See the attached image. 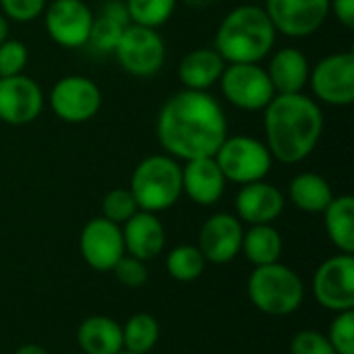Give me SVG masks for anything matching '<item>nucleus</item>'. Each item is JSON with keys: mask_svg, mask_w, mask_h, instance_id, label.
I'll return each instance as SVG.
<instances>
[{"mask_svg": "<svg viewBox=\"0 0 354 354\" xmlns=\"http://www.w3.org/2000/svg\"><path fill=\"white\" fill-rule=\"evenodd\" d=\"M156 135L164 153L174 160L212 158L228 137V120L209 91L183 89L160 108Z\"/></svg>", "mask_w": 354, "mask_h": 354, "instance_id": "obj_1", "label": "nucleus"}, {"mask_svg": "<svg viewBox=\"0 0 354 354\" xmlns=\"http://www.w3.org/2000/svg\"><path fill=\"white\" fill-rule=\"evenodd\" d=\"M324 110L305 93H276L263 108L266 145L280 164L307 160L324 133Z\"/></svg>", "mask_w": 354, "mask_h": 354, "instance_id": "obj_2", "label": "nucleus"}, {"mask_svg": "<svg viewBox=\"0 0 354 354\" xmlns=\"http://www.w3.org/2000/svg\"><path fill=\"white\" fill-rule=\"evenodd\" d=\"M276 37L278 33L263 6L241 4L226 12V17L220 21L214 37V50L224 58L226 64H259L272 54Z\"/></svg>", "mask_w": 354, "mask_h": 354, "instance_id": "obj_3", "label": "nucleus"}, {"mask_svg": "<svg viewBox=\"0 0 354 354\" xmlns=\"http://www.w3.org/2000/svg\"><path fill=\"white\" fill-rule=\"evenodd\" d=\"M129 191L139 209L151 214L166 212L183 195V166L168 153L147 156L135 166Z\"/></svg>", "mask_w": 354, "mask_h": 354, "instance_id": "obj_4", "label": "nucleus"}, {"mask_svg": "<svg viewBox=\"0 0 354 354\" xmlns=\"http://www.w3.org/2000/svg\"><path fill=\"white\" fill-rule=\"evenodd\" d=\"M247 297L261 313L286 317L303 307L305 284L292 268L278 261L253 270L247 280Z\"/></svg>", "mask_w": 354, "mask_h": 354, "instance_id": "obj_5", "label": "nucleus"}, {"mask_svg": "<svg viewBox=\"0 0 354 354\" xmlns=\"http://www.w3.org/2000/svg\"><path fill=\"white\" fill-rule=\"evenodd\" d=\"M214 160L220 166L226 183H234L241 187L266 180L274 164L268 145L251 135L226 137L220 149L214 153Z\"/></svg>", "mask_w": 354, "mask_h": 354, "instance_id": "obj_6", "label": "nucleus"}, {"mask_svg": "<svg viewBox=\"0 0 354 354\" xmlns=\"http://www.w3.org/2000/svg\"><path fill=\"white\" fill-rule=\"evenodd\" d=\"M218 85L224 100L245 112L263 110L276 95L268 71L255 62L226 64Z\"/></svg>", "mask_w": 354, "mask_h": 354, "instance_id": "obj_7", "label": "nucleus"}, {"mask_svg": "<svg viewBox=\"0 0 354 354\" xmlns=\"http://www.w3.org/2000/svg\"><path fill=\"white\" fill-rule=\"evenodd\" d=\"M118 64L133 77H153L166 62V41L158 29L129 23L114 50Z\"/></svg>", "mask_w": 354, "mask_h": 354, "instance_id": "obj_8", "label": "nucleus"}, {"mask_svg": "<svg viewBox=\"0 0 354 354\" xmlns=\"http://www.w3.org/2000/svg\"><path fill=\"white\" fill-rule=\"evenodd\" d=\"M46 102L62 122L83 124L100 112L104 100L102 89L93 79L85 75H66L52 85Z\"/></svg>", "mask_w": 354, "mask_h": 354, "instance_id": "obj_9", "label": "nucleus"}, {"mask_svg": "<svg viewBox=\"0 0 354 354\" xmlns=\"http://www.w3.org/2000/svg\"><path fill=\"white\" fill-rule=\"evenodd\" d=\"M315 102L346 108L354 104V54L336 52L317 60L309 71V83Z\"/></svg>", "mask_w": 354, "mask_h": 354, "instance_id": "obj_10", "label": "nucleus"}, {"mask_svg": "<svg viewBox=\"0 0 354 354\" xmlns=\"http://www.w3.org/2000/svg\"><path fill=\"white\" fill-rule=\"evenodd\" d=\"M311 292L328 311L342 313L354 309V255L338 253L326 259L313 274Z\"/></svg>", "mask_w": 354, "mask_h": 354, "instance_id": "obj_11", "label": "nucleus"}, {"mask_svg": "<svg viewBox=\"0 0 354 354\" xmlns=\"http://www.w3.org/2000/svg\"><path fill=\"white\" fill-rule=\"evenodd\" d=\"M93 17L85 0H50L44 8V27L56 46L77 50L87 46Z\"/></svg>", "mask_w": 354, "mask_h": 354, "instance_id": "obj_12", "label": "nucleus"}, {"mask_svg": "<svg viewBox=\"0 0 354 354\" xmlns=\"http://www.w3.org/2000/svg\"><path fill=\"white\" fill-rule=\"evenodd\" d=\"M263 10L276 33L301 39L322 29L330 15V0H266Z\"/></svg>", "mask_w": 354, "mask_h": 354, "instance_id": "obj_13", "label": "nucleus"}, {"mask_svg": "<svg viewBox=\"0 0 354 354\" xmlns=\"http://www.w3.org/2000/svg\"><path fill=\"white\" fill-rule=\"evenodd\" d=\"M46 108V95L31 77H0V122L25 127L35 122Z\"/></svg>", "mask_w": 354, "mask_h": 354, "instance_id": "obj_14", "label": "nucleus"}, {"mask_svg": "<svg viewBox=\"0 0 354 354\" xmlns=\"http://www.w3.org/2000/svg\"><path fill=\"white\" fill-rule=\"evenodd\" d=\"M83 261L95 272H112L124 253L122 228L102 216L91 218L79 234Z\"/></svg>", "mask_w": 354, "mask_h": 354, "instance_id": "obj_15", "label": "nucleus"}, {"mask_svg": "<svg viewBox=\"0 0 354 354\" xmlns=\"http://www.w3.org/2000/svg\"><path fill=\"white\" fill-rule=\"evenodd\" d=\"M243 222L234 214H214L199 228L197 247L207 263L226 266L234 261L243 247Z\"/></svg>", "mask_w": 354, "mask_h": 354, "instance_id": "obj_16", "label": "nucleus"}, {"mask_svg": "<svg viewBox=\"0 0 354 354\" xmlns=\"http://www.w3.org/2000/svg\"><path fill=\"white\" fill-rule=\"evenodd\" d=\"M286 205L284 193L274 187L272 183L257 180L243 185L234 197V209L236 218L249 226L255 224H274Z\"/></svg>", "mask_w": 354, "mask_h": 354, "instance_id": "obj_17", "label": "nucleus"}, {"mask_svg": "<svg viewBox=\"0 0 354 354\" xmlns=\"http://www.w3.org/2000/svg\"><path fill=\"white\" fill-rule=\"evenodd\" d=\"M124 253L147 263L162 255L166 247V230L158 214L139 209L122 226Z\"/></svg>", "mask_w": 354, "mask_h": 354, "instance_id": "obj_18", "label": "nucleus"}, {"mask_svg": "<svg viewBox=\"0 0 354 354\" xmlns=\"http://www.w3.org/2000/svg\"><path fill=\"white\" fill-rule=\"evenodd\" d=\"M226 191V178L212 158L189 160L183 166V193L197 205H216Z\"/></svg>", "mask_w": 354, "mask_h": 354, "instance_id": "obj_19", "label": "nucleus"}, {"mask_svg": "<svg viewBox=\"0 0 354 354\" xmlns=\"http://www.w3.org/2000/svg\"><path fill=\"white\" fill-rule=\"evenodd\" d=\"M224 68L226 62L214 48H195L180 58L178 81L185 89L209 91L214 85H218Z\"/></svg>", "mask_w": 354, "mask_h": 354, "instance_id": "obj_20", "label": "nucleus"}, {"mask_svg": "<svg viewBox=\"0 0 354 354\" xmlns=\"http://www.w3.org/2000/svg\"><path fill=\"white\" fill-rule=\"evenodd\" d=\"M276 93H303L309 83V58L299 48H280L266 68Z\"/></svg>", "mask_w": 354, "mask_h": 354, "instance_id": "obj_21", "label": "nucleus"}, {"mask_svg": "<svg viewBox=\"0 0 354 354\" xmlns=\"http://www.w3.org/2000/svg\"><path fill=\"white\" fill-rule=\"evenodd\" d=\"M77 342L83 354H118L122 348V326L106 315L85 317L77 328Z\"/></svg>", "mask_w": 354, "mask_h": 354, "instance_id": "obj_22", "label": "nucleus"}, {"mask_svg": "<svg viewBox=\"0 0 354 354\" xmlns=\"http://www.w3.org/2000/svg\"><path fill=\"white\" fill-rule=\"evenodd\" d=\"M129 23L131 21H129L124 0H108L102 6L100 15L93 17L87 46L95 50L97 54H114L118 39Z\"/></svg>", "mask_w": 354, "mask_h": 354, "instance_id": "obj_23", "label": "nucleus"}, {"mask_svg": "<svg viewBox=\"0 0 354 354\" xmlns=\"http://www.w3.org/2000/svg\"><path fill=\"white\" fill-rule=\"evenodd\" d=\"M288 197L292 205L305 214H324L334 199V191L322 174L301 172L290 180Z\"/></svg>", "mask_w": 354, "mask_h": 354, "instance_id": "obj_24", "label": "nucleus"}, {"mask_svg": "<svg viewBox=\"0 0 354 354\" xmlns=\"http://www.w3.org/2000/svg\"><path fill=\"white\" fill-rule=\"evenodd\" d=\"M284 251L282 234L272 224H255L249 226L243 234V247L241 253L247 257V261L255 268L278 263Z\"/></svg>", "mask_w": 354, "mask_h": 354, "instance_id": "obj_25", "label": "nucleus"}, {"mask_svg": "<svg viewBox=\"0 0 354 354\" xmlns=\"http://www.w3.org/2000/svg\"><path fill=\"white\" fill-rule=\"evenodd\" d=\"M328 239L338 253H354V199L353 195H338L324 212Z\"/></svg>", "mask_w": 354, "mask_h": 354, "instance_id": "obj_26", "label": "nucleus"}, {"mask_svg": "<svg viewBox=\"0 0 354 354\" xmlns=\"http://www.w3.org/2000/svg\"><path fill=\"white\" fill-rule=\"evenodd\" d=\"M160 342V324L151 313H135L122 326V348L149 354Z\"/></svg>", "mask_w": 354, "mask_h": 354, "instance_id": "obj_27", "label": "nucleus"}, {"mask_svg": "<svg viewBox=\"0 0 354 354\" xmlns=\"http://www.w3.org/2000/svg\"><path fill=\"white\" fill-rule=\"evenodd\" d=\"M205 257L197 245H178L166 255V272L176 282H195L205 272Z\"/></svg>", "mask_w": 354, "mask_h": 354, "instance_id": "obj_28", "label": "nucleus"}, {"mask_svg": "<svg viewBox=\"0 0 354 354\" xmlns=\"http://www.w3.org/2000/svg\"><path fill=\"white\" fill-rule=\"evenodd\" d=\"M176 4L178 0H124L129 21L149 29H160L166 25L174 15Z\"/></svg>", "mask_w": 354, "mask_h": 354, "instance_id": "obj_29", "label": "nucleus"}, {"mask_svg": "<svg viewBox=\"0 0 354 354\" xmlns=\"http://www.w3.org/2000/svg\"><path fill=\"white\" fill-rule=\"evenodd\" d=\"M139 212V205L129 189H112L102 199V218L122 226Z\"/></svg>", "mask_w": 354, "mask_h": 354, "instance_id": "obj_30", "label": "nucleus"}, {"mask_svg": "<svg viewBox=\"0 0 354 354\" xmlns=\"http://www.w3.org/2000/svg\"><path fill=\"white\" fill-rule=\"evenodd\" d=\"M326 336L336 354H354V309L336 313Z\"/></svg>", "mask_w": 354, "mask_h": 354, "instance_id": "obj_31", "label": "nucleus"}, {"mask_svg": "<svg viewBox=\"0 0 354 354\" xmlns=\"http://www.w3.org/2000/svg\"><path fill=\"white\" fill-rule=\"evenodd\" d=\"M29 62V50L19 39H4L0 44V77L23 75Z\"/></svg>", "mask_w": 354, "mask_h": 354, "instance_id": "obj_32", "label": "nucleus"}, {"mask_svg": "<svg viewBox=\"0 0 354 354\" xmlns=\"http://www.w3.org/2000/svg\"><path fill=\"white\" fill-rule=\"evenodd\" d=\"M112 274L122 286L133 288V290L143 288L147 284V266L131 255H122L118 263L112 268Z\"/></svg>", "mask_w": 354, "mask_h": 354, "instance_id": "obj_33", "label": "nucleus"}, {"mask_svg": "<svg viewBox=\"0 0 354 354\" xmlns=\"http://www.w3.org/2000/svg\"><path fill=\"white\" fill-rule=\"evenodd\" d=\"M48 0H0V10L8 21L31 23L44 15Z\"/></svg>", "mask_w": 354, "mask_h": 354, "instance_id": "obj_34", "label": "nucleus"}, {"mask_svg": "<svg viewBox=\"0 0 354 354\" xmlns=\"http://www.w3.org/2000/svg\"><path fill=\"white\" fill-rule=\"evenodd\" d=\"M290 354H336L326 334L317 330H301L290 340Z\"/></svg>", "mask_w": 354, "mask_h": 354, "instance_id": "obj_35", "label": "nucleus"}, {"mask_svg": "<svg viewBox=\"0 0 354 354\" xmlns=\"http://www.w3.org/2000/svg\"><path fill=\"white\" fill-rule=\"evenodd\" d=\"M330 12L342 23L346 29L354 27V0H330Z\"/></svg>", "mask_w": 354, "mask_h": 354, "instance_id": "obj_36", "label": "nucleus"}, {"mask_svg": "<svg viewBox=\"0 0 354 354\" xmlns=\"http://www.w3.org/2000/svg\"><path fill=\"white\" fill-rule=\"evenodd\" d=\"M15 354H50L44 346H39V344H23V346H19L17 348V353Z\"/></svg>", "mask_w": 354, "mask_h": 354, "instance_id": "obj_37", "label": "nucleus"}, {"mask_svg": "<svg viewBox=\"0 0 354 354\" xmlns=\"http://www.w3.org/2000/svg\"><path fill=\"white\" fill-rule=\"evenodd\" d=\"M8 31H10V23H8V19L0 12V44H2L4 39H8Z\"/></svg>", "mask_w": 354, "mask_h": 354, "instance_id": "obj_38", "label": "nucleus"}, {"mask_svg": "<svg viewBox=\"0 0 354 354\" xmlns=\"http://www.w3.org/2000/svg\"><path fill=\"white\" fill-rule=\"evenodd\" d=\"M118 354H139V353H129V351H120Z\"/></svg>", "mask_w": 354, "mask_h": 354, "instance_id": "obj_39", "label": "nucleus"}, {"mask_svg": "<svg viewBox=\"0 0 354 354\" xmlns=\"http://www.w3.org/2000/svg\"><path fill=\"white\" fill-rule=\"evenodd\" d=\"M73 354H83V353H73Z\"/></svg>", "mask_w": 354, "mask_h": 354, "instance_id": "obj_40", "label": "nucleus"}]
</instances>
